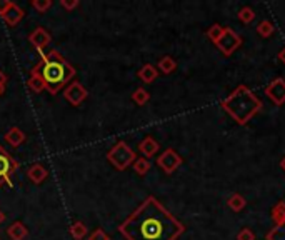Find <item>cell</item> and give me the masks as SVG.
<instances>
[{"mask_svg":"<svg viewBox=\"0 0 285 240\" xmlns=\"http://www.w3.org/2000/svg\"><path fill=\"white\" fill-rule=\"evenodd\" d=\"M132 100L135 102V104L137 105H145L147 104V102H149L150 100V94L149 92H147V90L145 89H142V87H139V89H137L135 90V92L132 94Z\"/></svg>","mask_w":285,"mask_h":240,"instance_id":"23","label":"cell"},{"mask_svg":"<svg viewBox=\"0 0 285 240\" xmlns=\"http://www.w3.org/2000/svg\"><path fill=\"white\" fill-rule=\"evenodd\" d=\"M107 160H109L117 170H125L137 160V153L125 144V142L120 140L107 152Z\"/></svg>","mask_w":285,"mask_h":240,"instance_id":"4","label":"cell"},{"mask_svg":"<svg viewBox=\"0 0 285 240\" xmlns=\"http://www.w3.org/2000/svg\"><path fill=\"white\" fill-rule=\"evenodd\" d=\"M5 142H7L9 145H12V147H19V145H22L25 142V134L22 132V129L12 127L7 134H5Z\"/></svg>","mask_w":285,"mask_h":240,"instance_id":"15","label":"cell"},{"mask_svg":"<svg viewBox=\"0 0 285 240\" xmlns=\"http://www.w3.org/2000/svg\"><path fill=\"white\" fill-rule=\"evenodd\" d=\"M224 30H225V27H222V25H219V24H214V25L207 30V37L212 40L214 44H217L219 40H220V37H222V33H224Z\"/></svg>","mask_w":285,"mask_h":240,"instance_id":"25","label":"cell"},{"mask_svg":"<svg viewBox=\"0 0 285 240\" xmlns=\"http://www.w3.org/2000/svg\"><path fill=\"white\" fill-rule=\"evenodd\" d=\"M273 30H275V27H273V24H272V22H269V20H262L260 24L257 25V33L260 37H264V38L270 37L273 33Z\"/></svg>","mask_w":285,"mask_h":240,"instance_id":"24","label":"cell"},{"mask_svg":"<svg viewBox=\"0 0 285 240\" xmlns=\"http://www.w3.org/2000/svg\"><path fill=\"white\" fill-rule=\"evenodd\" d=\"M24 15H25L24 10H22L17 4L12 2L10 4V7L7 9V12L2 15V19L5 20V24H7L9 27H15L22 19H24Z\"/></svg>","mask_w":285,"mask_h":240,"instance_id":"11","label":"cell"},{"mask_svg":"<svg viewBox=\"0 0 285 240\" xmlns=\"http://www.w3.org/2000/svg\"><path fill=\"white\" fill-rule=\"evenodd\" d=\"M157 67L160 68V72L167 73V75H169V73H172L175 68H177V62L170 55H165V57H162L160 60H158Z\"/></svg>","mask_w":285,"mask_h":240,"instance_id":"19","label":"cell"},{"mask_svg":"<svg viewBox=\"0 0 285 240\" xmlns=\"http://www.w3.org/2000/svg\"><path fill=\"white\" fill-rule=\"evenodd\" d=\"M10 0H0V17H2L5 12H7V9L10 7Z\"/></svg>","mask_w":285,"mask_h":240,"instance_id":"32","label":"cell"},{"mask_svg":"<svg viewBox=\"0 0 285 240\" xmlns=\"http://www.w3.org/2000/svg\"><path fill=\"white\" fill-rule=\"evenodd\" d=\"M238 19H240L243 24H250L255 19V12L250 7H243L240 12H238Z\"/></svg>","mask_w":285,"mask_h":240,"instance_id":"27","label":"cell"},{"mask_svg":"<svg viewBox=\"0 0 285 240\" xmlns=\"http://www.w3.org/2000/svg\"><path fill=\"white\" fill-rule=\"evenodd\" d=\"M158 148H160V147H158V142L150 135L145 137V139L139 144V150L145 158H150V157L155 155V153L158 152Z\"/></svg>","mask_w":285,"mask_h":240,"instance_id":"13","label":"cell"},{"mask_svg":"<svg viewBox=\"0 0 285 240\" xmlns=\"http://www.w3.org/2000/svg\"><path fill=\"white\" fill-rule=\"evenodd\" d=\"M278 60H280L282 64H285V47L280 50V52H278Z\"/></svg>","mask_w":285,"mask_h":240,"instance_id":"34","label":"cell"},{"mask_svg":"<svg viewBox=\"0 0 285 240\" xmlns=\"http://www.w3.org/2000/svg\"><path fill=\"white\" fill-rule=\"evenodd\" d=\"M222 108L238 125H245L260 112L262 102L247 85H238L227 99L222 100Z\"/></svg>","mask_w":285,"mask_h":240,"instance_id":"3","label":"cell"},{"mask_svg":"<svg viewBox=\"0 0 285 240\" xmlns=\"http://www.w3.org/2000/svg\"><path fill=\"white\" fill-rule=\"evenodd\" d=\"M272 220L277 227H285V200L278 202L272 209Z\"/></svg>","mask_w":285,"mask_h":240,"instance_id":"17","label":"cell"},{"mask_svg":"<svg viewBox=\"0 0 285 240\" xmlns=\"http://www.w3.org/2000/svg\"><path fill=\"white\" fill-rule=\"evenodd\" d=\"M134 170H135V174L140 175V177L147 175V172L150 170V162H149V158H145V157H137V160L134 162Z\"/></svg>","mask_w":285,"mask_h":240,"instance_id":"22","label":"cell"},{"mask_svg":"<svg viewBox=\"0 0 285 240\" xmlns=\"http://www.w3.org/2000/svg\"><path fill=\"white\" fill-rule=\"evenodd\" d=\"M87 233H89L87 225H85L84 222H73L70 225V235L73 237V240H82L85 238Z\"/></svg>","mask_w":285,"mask_h":240,"instance_id":"18","label":"cell"},{"mask_svg":"<svg viewBox=\"0 0 285 240\" xmlns=\"http://www.w3.org/2000/svg\"><path fill=\"white\" fill-rule=\"evenodd\" d=\"M4 90H5V89H0V95H2V94H4Z\"/></svg>","mask_w":285,"mask_h":240,"instance_id":"37","label":"cell"},{"mask_svg":"<svg viewBox=\"0 0 285 240\" xmlns=\"http://www.w3.org/2000/svg\"><path fill=\"white\" fill-rule=\"evenodd\" d=\"M265 95L273 102L275 105H283L285 104V80L283 78H275L265 87Z\"/></svg>","mask_w":285,"mask_h":240,"instance_id":"9","label":"cell"},{"mask_svg":"<svg viewBox=\"0 0 285 240\" xmlns=\"http://www.w3.org/2000/svg\"><path fill=\"white\" fill-rule=\"evenodd\" d=\"M19 169V162L0 145V187L14 188L12 175Z\"/></svg>","mask_w":285,"mask_h":240,"instance_id":"5","label":"cell"},{"mask_svg":"<svg viewBox=\"0 0 285 240\" xmlns=\"http://www.w3.org/2000/svg\"><path fill=\"white\" fill-rule=\"evenodd\" d=\"M60 5H62V9H65V10H75L78 5H80V2H78V0H60Z\"/></svg>","mask_w":285,"mask_h":240,"instance_id":"31","label":"cell"},{"mask_svg":"<svg viewBox=\"0 0 285 240\" xmlns=\"http://www.w3.org/2000/svg\"><path fill=\"white\" fill-rule=\"evenodd\" d=\"M0 240H2V238H0Z\"/></svg>","mask_w":285,"mask_h":240,"instance_id":"39","label":"cell"},{"mask_svg":"<svg viewBox=\"0 0 285 240\" xmlns=\"http://www.w3.org/2000/svg\"><path fill=\"white\" fill-rule=\"evenodd\" d=\"M157 165L160 167L165 174H174L177 169L182 165V157L177 153L174 148H167L160 153V157L157 158Z\"/></svg>","mask_w":285,"mask_h":240,"instance_id":"7","label":"cell"},{"mask_svg":"<svg viewBox=\"0 0 285 240\" xmlns=\"http://www.w3.org/2000/svg\"><path fill=\"white\" fill-rule=\"evenodd\" d=\"M7 235L12 240H24L28 235V228H27V225L24 224V222L17 220L7 228Z\"/></svg>","mask_w":285,"mask_h":240,"instance_id":"14","label":"cell"},{"mask_svg":"<svg viewBox=\"0 0 285 240\" xmlns=\"http://www.w3.org/2000/svg\"><path fill=\"white\" fill-rule=\"evenodd\" d=\"M4 220H5V214L0 210V224H4Z\"/></svg>","mask_w":285,"mask_h":240,"instance_id":"35","label":"cell"},{"mask_svg":"<svg viewBox=\"0 0 285 240\" xmlns=\"http://www.w3.org/2000/svg\"><path fill=\"white\" fill-rule=\"evenodd\" d=\"M245 204H247V200H245L240 193H233V195H230V198L227 200V205H229L233 212H240V210H243Z\"/></svg>","mask_w":285,"mask_h":240,"instance_id":"21","label":"cell"},{"mask_svg":"<svg viewBox=\"0 0 285 240\" xmlns=\"http://www.w3.org/2000/svg\"><path fill=\"white\" fill-rule=\"evenodd\" d=\"M280 169H282L283 172H285V157H283V158L280 160Z\"/></svg>","mask_w":285,"mask_h":240,"instance_id":"36","label":"cell"},{"mask_svg":"<svg viewBox=\"0 0 285 240\" xmlns=\"http://www.w3.org/2000/svg\"><path fill=\"white\" fill-rule=\"evenodd\" d=\"M32 7L35 9L37 12L45 14L50 7H52V0H32Z\"/></svg>","mask_w":285,"mask_h":240,"instance_id":"26","label":"cell"},{"mask_svg":"<svg viewBox=\"0 0 285 240\" xmlns=\"http://www.w3.org/2000/svg\"><path fill=\"white\" fill-rule=\"evenodd\" d=\"M27 85H28V89H30L32 92H35V94H42L45 90L44 80L38 75H35V73H30V77H28V80H27Z\"/></svg>","mask_w":285,"mask_h":240,"instance_id":"20","label":"cell"},{"mask_svg":"<svg viewBox=\"0 0 285 240\" xmlns=\"http://www.w3.org/2000/svg\"><path fill=\"white\" fill-rule=\"evenodd\" d=\"M184 232V224L153 195L147 197L118 225V233L125 240H177Z\"/></svg>","mask_w":285,"mask_h":240,"instance_id":"1","label":"cell"},{"mask_svg":"<svg viewBox=\"0 0 285 240\" xmlns=\"http://www.w3.org/2000/svg\"><path fill=\"white\" fill-rule=\"evenodd\" d=\"M40 62L32 67L30 73L38 75L45 84V90L52 95L59 94L65 87L68 80L75 77V68L60 55L59 50H50V52H38Z\"/></svg>","mask_w":285,"mask_h":240,"instance_id":"2","label":"cell"},{"mask_svg":"<svg viewBox=\"0 0 285 240\" xmlns=\"http://www.w3.org/2000/svg\"><path fill=\"white\" fill-rule=\"evenodd\" d=\"M265 240H269V238H265Z\"/></svg>","mask_w":285,"mask_h":240,"instance_id":"38","label":"cell"},{"mask_svg":"<svg viewBox=\"0 0 285 240\" xmlns=\"http://www.w3.org/2000/svg\"><path fill=\"white\" fill-rule=\"evenodd\" d=\"M50 40H52V35H50L44 27H37L35 30H32L30 35H28V42L37 49V52H44V49L50 44Z\"/></svg>","mask_w":285,"mask_h":240,"instance_id":"10","label":"cell"},{"mask_svg":"<svg viewBox=\"0 0 285 240\" xmlns=\"http://www.w3.org/2000/svg\"><path fill=\"white\" fill-rule=\"evenodd\" d=\"M5 84H7V75L0 70V89H5Z\"/></svg>","mask_w":285,"mask_h":240,"instance_id":"33","label":"cell"},{"mask_svg":"<svg viewBox=\"0 0 285 240\" xmlns=\"http://www.w3.org/2000/svg\"><path fill=\"white\" fill-rule=\"evenodd\" d=\"M89 240H110V237L104 228H95V230L89 235Z\"/></svg>","mask_w":285,"mask_h":240,"instance_id":"29","label":"cell"},{"mask_svg":"<svg viewBox=\"0 0 285 240\" xmlns=\"http://www.w3.org/2000/svg\"><path fill=\"white\" fill-rule=\"evenodd\" d=\"M137 75H139V78H140L144 84H152L153 80L158 77V70H157V68L153 67L152 64H145V65L139 70V73H137Z\"/></svg>","mask_w":285,"mask_h":240,"instance_id":"16","label":"cell"},{"mask_svg":"<svg viewBox=\"0 0 285 240\" xmlns=\"http://www.w3.org/2000/svg\"><path fill=\"white\" fill-rule=\"evenodd\" d=\"M237 240H255V235L250 228H242V230L238 232Z\"/></svg>","mask_w":285,"mask_h":240,"instance_id":"30","label":"cell"},{"mask_svg":"<svg viewBox=\"0 0 285 240\" xmlns=\"http://www.w3.org/2000/svg\"><path fill=\"white\" fill-rule=\"evenodd\" d=\"M89 97L87 89L84 87L80 82H77V80H73V82L68 85L64 92V99L70 104L72 107H80L82 102Z\"/></svg>","mask_w":285,"mask_h":240,"instance_id":"8","label":"cell"},{"mask_svg":"<svg viewBox=\"0 0 285 240\" xmlns=\"http://www.w3.org/2000/svg\"><path fill=\"white\" fill-rule=\"evenodd\" d=\"M269 240H285V227H275L273 230L267 235Z\"/></svg>","mask_w":285,"mask_h":240,"instance_id":"28","label":"cell"},{"mask_svg":"<svg viewBox=\"0 0 285 240\" xmlns=\"http://www.w3.org/2000/svg\"><path fill=\"white\" fill-rule=\"evenodd\" d=\"M27 177L35 185H40L42 182L49 177V170L45 169L42 164H33V165H30V169L27 170Z\"/></svg>","mask_w":285,"mask_h":240,"instance_id":"12","label":"cell"},{"mask_svg":"<svg viewBox=\"0 0 285 240\" xmlns=\"http://www.w3.org/2000/svg\"><path fill=\"white\" fill-rule=\"evenodd\" d=\"M215 45H217V49L225 57H229L242 45V38H240V35H238L237 32H233L232 28H225L224 33H222L220 40Z\"/></svg>","mask_w":285,"mask_h":240,"instance_id":"6","label":"cell"}]
</instances>
